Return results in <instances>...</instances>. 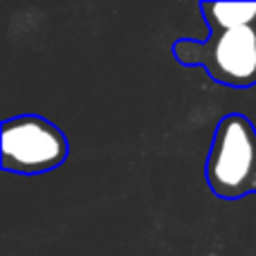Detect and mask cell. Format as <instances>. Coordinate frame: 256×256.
Masks as SVG:
<instances>
[{"instance_id": "obj_1", "label": "cell", "mask_w": 256, "mask_h": 256, "mask_svg": "<svg viewBox=\"0 0 256 256\" xmlns=\"http://www.w3.org/2000/svg\"><path fill=\"white\" fill-rule=\"evenodd\" d=\"M209 27L204 40L178 38L173 58L182 66H200L216 84L227 88L256 86V2H200Z\"/></svg>"}, {"instance_id": "obj_2", "label": "cell", "mask_w": 256, "mask_h": 256, "mask_svg": "<svg viewBox=\"0 0 256 256\" xmlns=\"http://www.w3.org/2000/svg\"><path fill=\"white\" fill-rule=\"evenodd\" d=\"M204 178L220 200L256 196V126L250 117L230 112L216 124Z\"/></svg>"}, {"instance_id": "obj_3", "label": "cell", "mask_w": 256, "mask_h": 256, "mask_svg": "<svg viewBox=\"0 0 256 256\" xmlns=\"http://www.w3.org/2000/svg\"><path fill=\"white\" fill-rule=\"evenodd\" d=\"M2 171L36 176L68 160L66 132L40 115H18L2 122Z\"/></svg>"}]
</instances>
